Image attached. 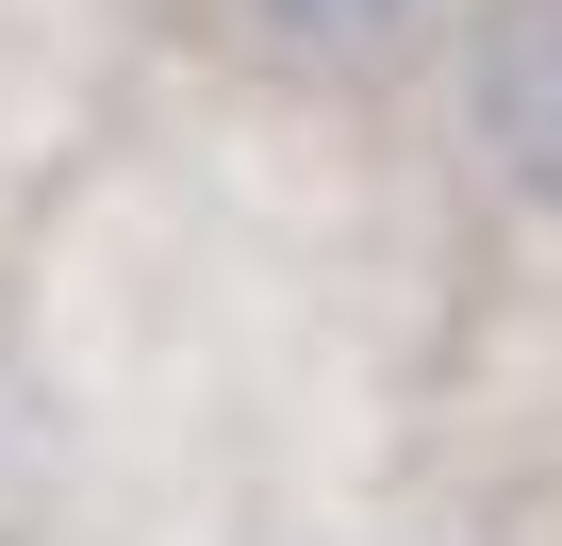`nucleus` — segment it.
<instances>
[{
    "mask_svg": "<svg viewBox=\"0 0 562 546\" xmlns=\"http://www.w3.org/2000/svg\"><path fill=\"white\" fill-rule=\"evenodd\" d=\"M265 18H281V34H315V51H348V34H397L414 0H265Z\"/></svg>",
    "mask_w": 562,
    "mask_h": 546,
    "instance_id": "f03ea898",
    "label": "nucleus"
},
{
    "mask_svg": "<svg viewBox=\"0 0 562 546\" xmlns=\"http://www.w3.org/2000/svg\"><path fill=\"white\" fill-rule=\"evenodd\" d=\"M463 100H480V149H496L529 199H562V0H480Z\"/></svg>",
    "mask_w": 562,
    "mask_h": 546,
    "instance_id": "f257e3e1",
    "label": "nucleus"
}]
</instances>
